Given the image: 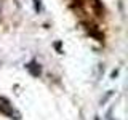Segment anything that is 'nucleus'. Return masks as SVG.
<instances>
[{"mask_svg": "<svg viewBox=\"0 0 128 120\" xmlns=\"http://www.w3.org/2000/svg\"><path fill=\"white\" fill-rule=\"evenodd\" d=\"M0 112L5 114L6 117H10V118H14V120L21 118V117H19V114L13 109V107H11V104L8 102L5 98H0Z\"/></svg>", "mask_w": 128, "mask_h": 120, "instance_id": "1", "label": "nucleus"}, {"mask_svg": "<svg viewBox=\"0 0 128 120\" xmlns=\"http://www.w3.org/2000/svg\"><path fill=\"white\" fill-rule=\"evenodd\" d=\"M27 70H29L30 74L34 75V77H38V75H40V72H42V69H40V64L34 62V61L27 64Z\"/></svg>", "mask_w": 128, "mask_h": 120, "instance_id": "2", "label": "nucleus"}, {"mask_svg": "<svg viewBox=\"0 0 128 120\" xmlns=\"http://www.w3.org/2000/svg\"><path fill=\"white\" fill-rule=\"evenodd\" d=\"M112 96H114V90H109V91H107V93L101 98V106H102V104H106V102L112 98Z\"/></svg>", "mask_w": 128, "mask_h": 120, "instance_id": "3", "label": "nucleus"}, {"mask_svg": "<svg viewBox=\"0 0 128 120\" xmlns=\"http://www.w3.org/2000/svg\"><path fill=\"white\" fill-rule=\"evenodd\" d=\"M34 6H35V11L42 10V3H40V0H34Z\"/></svg>", "mask_w": 128, "mask_h": 120, "instance_id": "4", "label": "nucleus"}, {"mask_svg": "<svg viewBox=\"0 0 128 120\" xmlns=\"http://www.w3.org/2000/svg\"><path fill=\"white\" fill-rule=\"evenodd\" d=\"M117 75H118V69H114V70H112V74H110V78H115Z\"/></svg>", "mask_w": 128, "mask_h": 120, "instance_id": "5", "label": "nucleus"}, {"mask_svg": "<svg viewBox=\"0 0 128 120\" xmlns=\"http://www.w3.org/2000/svg\"><path fill=\"white\" fill-rule=\"evenodd\" d=\"M54 46H56V50H58L59 53H62V51H61V42H56V43H54Z\"/></svg>", "mask_w": 128, "mask_h": 120, "instance_id": "6", "label": "nucleus"}, {"mask_svg": "<svg viewBox=\"0 0 128 120\" xmlns=\"http://www.w3.org/2000/svg\"><path fill=\"white\" fill-rule=\"evenodd\" d=\"M94 120H99V115H96V117H94Z\"/></svg>", "mask_w": 128, "mask_h": 120, "instance_id": "7", "label": "nucleus"}, {"mask_svg": "<svg viewBox=\"0 0 128 120\" xmlns=\"http://www.w3.org/2000/svg\"><path fill=\"white\" fill-rule=\"evenodd\" d=\"M110 120H112V118H110Z\"/></svg>", "mask_w": 128, "mask_h": 120, "instance_id": "8", "label": "nucleus"}]
</instances>
